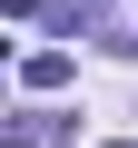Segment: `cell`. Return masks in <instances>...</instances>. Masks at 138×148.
Segmentation results:
<instances>
[{
  "label": "cell",
  "instance_id": "6da1fadb",
  "mask_svg": "<svg viewBox=\"0 0 138 148\" xmlns=\"http://www.w3.org/2000/svg\"><path fill=\"white\" fill-rule=\"evenodd\" d=\"M69 138V119L59 109H30V119H10V148H59Z\"/></svg>",
  "mask_w": 138,
  "mask_h": 148
},
{
  "label": "cell",
  "instance_id": "7a4b0ae2",
  "mask_svg": "<svg viewBox=\"0 0 138 148\" xmlns=\"http://www.w3.org/2000/svg\"><path fill=\"white\" fill-rule=\"evenodd\" d=\"M20 79H30V89H59V79H69V49H30Z\"/></svg>",
  "mask_w": 138,
  "mask_h": 148
}]
</instances>
